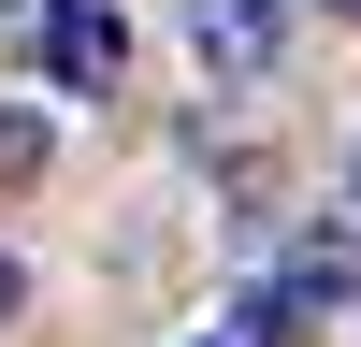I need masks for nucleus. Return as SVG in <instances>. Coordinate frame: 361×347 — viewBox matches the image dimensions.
I'll return each mask as SVG.
<instances>
[{
  "instance_id": "obj_4",
  "label": "nucleus",
  "mask_w": 361,
  "mask_h": 347,
  "mask_svg": "<svg viewBox=\"0 0 361 347\" xmlns=\"http://www.w3.org/2000/svg\"><path fill=\"white\" fill-rule=\"evenodd\" d=\"M15 304H29V275H15V260H0V318H15Z\"/></svg>"
},
{
  "instance_id": "obj_2",
  "label": "nucleus",
  "mask_w": 361,
  "mask_h": 347,
  "mask_svg": "<svg viewBox=\"0 0 361 347\" xmlns=\"http://www.w3.org/2000/svg\"><path fill=\"white\" fill-rule=\"evenodd\" d=\"M44 73H58V87H116V73H130L116 0H58V15H44Z\"/></svg>"
},
{
  "instance_id": "obj_6",
  "label": "nucleus",
  "mask_w": 361,
  "mask_h": 347,
  "mask_svg": "<svg viewBox=\"0 0 361 347\" xmlns=\"http://www.w3.org/2000/svg\"><path fill=\"white\" fill-rule=\"evenodd\" d=\"M0 15H15V0H0Z\"/></svg>"
},
{
  "instance_id": "obj_1",
  "label": "nucleus",
  "mask_w": 361,
  "mask_h": 347,
  "mask_svg": "<svg viewBox=\"0 0 361 347\" xmlns=\"http://www.w3.org/2000/svg\"><path fill=\"white\" fill-rule=\"evenodd\" d=\"M188 44H202V73H275V44H289V0H188Z\"/></svg>"
},
{
  "instance_id": "obj_3",
  "label": "nucleus",
  "mask_w": 361,
  "mask_h": 347,
  "mask_svg": "<svg viewBox=\"0 0 361 347\" xmlns=\"http://www.w3.org/2000/svg\"><path fill=\"white\" fill-rule=\"evenodd\" d=\"M15 174H44V116H15V102H0V188H15Z\"/></svg>"
},
{
  "instance_id": "obj_5",
  "label": "nucleus",
  "mask_w": 361,
  "mask_h": 347,
  "mask_svg": "<svg viewBox=\"0 0 361 347\" xmlns=\"http://www.w3.org/2000/svg\"><path fill=\"white\" fill-rule=\"evenodd\" d=\"M333 15H361V0H333Z\"/></svg>"
}]
</instances>
